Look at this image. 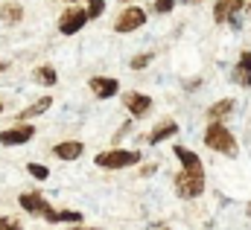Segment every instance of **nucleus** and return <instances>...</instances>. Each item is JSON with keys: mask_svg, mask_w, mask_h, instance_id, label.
Listing matches in <instances>:
<instances>
[{"mask_svg": "<svg viewBox=\"0 0 251 230\" xmlns=\"http://www.w3.org/2000/svg\"><path fill=\"white\" fill-rule=\"evenodd\" d=\"M143 23H146V9H140V6H126V9L120 12V18L114 20V32H120V35L137 32Z\"/></svg>", "mask_w": 251, "mask_h": 230, "instance_id": "5", "label": "nucleus"}, {"mask_svg": "<svg viewBox=\"0 0 251 230\" xmlns=\"http://www.w3.org/2000/svg\"><path fill=\"white\" fill-rule=\"evenodd\" d=\"M175 3H190V6H196V3H202V0H175Z\"/></svg>", "mask_w": 251, "mask_h": 230, "instance_id": "26", "label": "nucleus"}, {"mask_svg": "<svg viewBox=\"0 0 251 230\" xmlns=\"http://www.w3.org/2000/svg\"><path fill=\"white\" fill-rule=\"evenodd\" d=\"M85 12H88V20H94V18H99V15L105 12V0H88V6H85Z\"/></svg>", "mask_w": 251, "mask_h": 230, "instance_id": "22", "label": "nucleus"}, {"mask_svg": "<svg viewBox=\"0 0 251 230\" xmlns=\"http://www.w3.org/2000/svg\"><path fill=\"white\" fill-rule=\"evenodd\" d=\"M18 204H20V210H26L29 216H41V219L53 210L50 201H47L38 190H32V193H20V195H18Z\"/></svg>", "mask_w": 251, "mask_h": 230, "instance_id": "7", "label": "nucleus"}, {"mask_svg": "<svg viewBox=\"0 0 251 230\" xmlns=\"http://www.w3.org/2000/svg\"><path fill=\"white\" fill-rule=\"evenodd\" d=\"M123 105H126V111H129L132 117H143V114L152 111V96H149V93L129 90V93H123Z\"/></svg>", "mask_w": 251, "mask_h": 230, "instance_id": "9", "label": "nucleus"}, {"mask_svg": "<svg viewBox=\"0 0 251 230\" xmlns=\"http://www.w3.org/2000/svg\"><path fill=\"white\" fill-rule=\"evenodd\" d=\"M88 88H91V93H94L97 99H111V96L120 93V82H117L114 76H91Z\"/></svg>", "mask_w": 251, "mask_h": 230, "instance_id": "8", "label": "nucleus"}, {"mask_svg": "<svg viewBox=\"0 0 251 230\" xmlns=\"http://www.w3.org/2000/svg\"><path fill=\"white\" fill-rule=\"evenodd\" d=\"M94 163L99 169H129V166H137L140 163V152L137 149H108V152H99L94 158Z\"/></svg>", "mask_w": 251, "mask_h": 230, "instance_id": "2", "label": "nucleus"}, {"mask_svg": "<svg viewBox=\"0 0 251 230\" xmlns=\"http://www.w3.org/2000/svg\"><path fill=\"white\" fill-rule=\"evenodd\" d=\"M173 187H175V195L178 198H199L205 193V175H193V172H184L181 169L175 175Z\"/></svg>", "mask_w": 251, "mask_h": 230, "instance_id": "3", "label": "nucleus"}, {"mask_svg": "<svg viewBox=\"0 0 251 230\" xmlns=\"http://www.w3.org/2000/svg\"><path fill=\"white\" fill-rule=\"evenodd\" d=\"M82 152H85L82 140H61V143L53 146V155H56L58 160H79Z\"/></svg>", "mask_w": 251, "mask_h": 230, "instance_id": "14", "label": "nucleus"}, {"mask_svg": "<svg viewBox=\"0 0 251 230\" xmlns=\"http://www.w3.org/2000/svg\"><path fill=\"white\" fill-rule=\"evenodd\" d=\"M175 9V0H152V12L158 15H170Z\"/></svg>", "mask_w": 251, "mask_h": 230, "instance_id": "23", "label": "nucleus"}, {"mask_svg": "<svg viewBox=\"0 0 251 230\" xmlns=\"http://www.w3.org/2000/svg\"><path fill=\"white\" fill-rule=\"evenodd\" d=\"M161 230H170V228H161Z\"/></svg>", "mask_w": 251, "mask_h": 230, "instance_id": "33", "label": "nucleus"}, {"mask_svg": "<svg viewBox=\"0 0 251 230\" xmlns=\"http://www.w3.org/2000/svg\"><path fill=\"white\" fill-rule=\"evenodd\" d=\"M173 152H175V158L181 160V169L184 172H193V175H205V163H202V158L193 152V149H187V146H181V143H175L173 146Z\"/></svg>", "mask_w": 251, "mask_h": 230, "instance_id": "10", "label": "nucleus"}, {"mask_svg": "<svg viewBox=\"0 0 251 230\" xmlns=\"http://www.w3.org/2000/svg\"><path fill=\"white\" fill-rule=\"evenodd\" d=\"M231 82L240 88H251V50H243L234 70H231Z\"/></svg>", "mask_w": 251, "mask_h": 230, "instance_id": "11", "label": "nucleus"}, {"mask_svg": "<svg viewBox=\"0 0 251 230\" xmlns=\"http://www.w3.org/2000/svg\"><path fill=\"white\" fill-rule=\"evenodd\" d=\"M50 105H53V96H41V99H35L32 105H26V108L18 114V123H29L32 117H41L44 111H50Z\"/></svg>", "mask_w": 251, "mask_h": 230, "instance_id": "16", "label": "nucleus"}, {"mask_svg": "<svg viewBox=\"0 0 251 230\" xmlns=\"http://www.w3.org/2000/svg\"><path fill=\"white\" fill-rule=\"evenodd\" d=\"M73 230H99V228H82V225H73Z\"/></svg>", "mask_w": 251, "mask_h": 230, "instance_id": "27", "label": "nucleus"}, {"mask_svg": "<svg viewBox=\"0 0 251 230\" xmlns=\"http://www.w3.org/2000/svg\"><path fill=\"white\" fill-rule=\"evenodd\" d=\"M0 18H3L6 23H20V18H23V9H20L18 3H6V6L0 9Z\"/></svg>", "mask_w": 251, "mask_h": 230, "instance_id": "19", "label": "nucleus"}, {"mask_svg": "<svg viewBox=\"0 0 251 230\" xmlns=\"http://www.w3.org/2000/svg\"><path fill=\"white\" fill-rule=\"evenodd\" d=\"M26 172H29L35 181H47V178H50V169H47L44 163H26Z\"/></svg>", "mask_w": 251, "mask_h": 230, "instance_id": "21", "label": "nucleus"}, {"mask_svg": "<svg viewBox=\"0 0 251 230\" xmlns=\"http://www.w3.org/2000/svg\"><path fill=\"white\" fill-rule=\"evenodd\" d=\"M243 6H246V0H213V20L228 23L231 18H237V12Z\"/></svg>", "mask_w": 251, "mask_h": 230, "instance_id": "13", "label": "nucleus"}, {"mask_svg": "<svg viewBox=\"0 0 251 230\" xmlns=\"http://www.w3.org/2000/svg\"><path fill=\"white\" fill-rule=\"evenodd\" d=\"M35 137V125L32 123H18L6 131H0V146H23Z\"/></svg>", "mask_w": 251, "mask_h": 230, "instance_id": "6", "label": "nucleus"}, {"mask_svg": "<svg viewBox=\"0 0 251 230\" xmlns=\"http://www.w3.org/2000/svg\"><path fill=\"white\" fill-rule=\"evenodd\" d=\"M123 3H129V6H132V0H123Z\"/></svg>", "mask_w": 251, "mask_h": 230, "instance_id": "30", "label": "nucleus"}, {"mask_svg": "<svg viewBox=\"0 0 251 230\" xmlns=\"http://www.w3.org/2000/svg\"><path fill=\"white\" fill-rule=\"evenodd\" d=\"M249 216H251V204H249Z\"/></svg>", "mask_w": 251, "mask_h": 230, "instance_id": "31", "label": "nucleus"}, {"mask_svg": "<svg viewBox=\"0 0 251 230\" xmlns=\"http://www.w3.org/2000/svg\"><path fill=\"white\" fill-rule=\"evenodd\" d=\"M3 70H9V64H6V61H0V73H3Z\"/></svg>", "mask_w": 251, "mask_h": 230, "instance_id": "28", "label": "nucleus"}, {"mask_svg": "<svg viewBox=\"0 0 251 230\" xmlns=\"http://www.w3.org/2000/svg\"><path fill=\"white\" fill-rule=\"evenodd\" d=\"M152 58H155V53H140V55H135V58L129 61V67H132V70H143V67L152 64Z\"/></svg>", "mask_w": 251, "mask_h": 230, "instance_id": "20", "label": "nucleus"}, {"mask_svg": "<svg viewBox=\"0 0 251 230\" xmlns=\"http://www.w3.org/2000/svg\"><path fill=\"white\" fill-rule=\"evenodd\" d=\"M175 134H178V123H175V120H170V117H164V120L149 131L146 143H149V146H161L164 140H170V137H175Z\"/></svg>", "mask_w": 251, "mask_h": 230, "instance_id": "12", "label": "nucleus"}, {"mask_svg": "<svg viewBox=\"0 0 251 230\" xmlns=\"http://www.w3.org/2000/svg\"><path fill=\"white\" fill-rule=\"evenodd\" d=\"M32 79H35L38 85H44V88H53V85L58 82V73H56V67L41 64V67H35V70H32Z\"/></svg>", "mask_w": 251, "mask_h": 230, "instance_id": "18", "label": "nucleus"}, {"mask_svg": "<svg viewBox=\"0 0 251 230\" xmlns=\"http://www.w3.org/2000/svg\"><path fill=\"white\" fill-rule=\"evenodd\" d=\"M0 111H3V102H0Z\"/></svg>", "mask_w": 251, "mask_h": 230, "instance_id": "32", "label": "nucleus"}, {"mask_svg": "<svg viewBox=\"0 0 251 230\" xmlns=\"http://www.w3.org/2000/svg\"><path fill=\"white\" fill-rule=\"evenodd\" d=\"M249 12H251V6H249Z\"/></svg>", "mask_w": 251, "mask_h": 230, "instance_id": "34", "label": "nucleus"}, {"mask_svg": "<svg viewBox=\"0 0 251 230\" xmlns=\"http://www.w3.org/2000/svg\"><path fill=\"white\" fill-rule=\"evenodd\" d=\"M50 225H58V222H67V225H82V213L79 210H50L44 216Z\"/></svg>", "mask_w": 251, "mask_h": 230, "instance_id": "17", "label": "nucleus"}, {"mask_svg": "<svg viewBox=\"0 0 251 230\" xmlns=\"http://www.w3.org/2000/svg\"><path fill=\"white\" fill-rule=\"evenodd\" d=\"M0 230H23V228H20L18 219H6V216H0Z\"/></svg>", "mask_w": 251, "mask_h": 230, "instance_id": "24", "label": "nucleus"}, {"mask_svg": "<svg viewBox=\"0 0 251 230\" xmlns=\"http://www.w3.org/2000/svg\"><path fill=\"white\" fill-rule=\"evenodd\" d=\"M85 23H88L85 6H67V9L58 15V32H61V35H76L79 29H85Z\"/></svg>", "mask_w": 251, "mask_h": 230, "instance_id": "4", "label": "nucleus"}, {"mask_svg": "<svg viewBox=\"0 0 251 230\" xmlns=\"http://www.w3.org/2000/svg\"><path fill=\"white\" fill-rule=\"evenodd\" d=\"M155 169H158V163H146V166H140V175L149 178V175H155Z\"/></svg>", "mask_w": 251, "mask_h": 230, "instance_id": "25", "label": "nucleus"}, {"mask_svg": "<svg viewBox=\"0 0 251 230\" xmlns=\"http://www.w3.org/2000/svg\"><path fill=\"white\" fill-rule=\"evenodd\" d=\"M61 3H67V6H76V0H61Z\"/></svg>", "mask_w": 251, "mask_h": 230, "instance_id": "29", "label": "nucleus"}, {"mask_svg": "<svg viewBox=\"0 0 251 230\" xmlns=\"http://www.w3.org/2000/svg\"><path fill=\"white\" fill-rule=\"evenodd\" d=\"M231 114H234V99H219V102H213V105L205 111L208 123H225Z\"/></svg>", "mask_w": 251, "mask_h": 230, "instance_id": "15", "label": "nucleus"}, {"mask_svg": "<svg viewBox=\"0 0 251 230\" xmlns=\"http://www.w3.org/2000/svg\"><path fill=\"white\" fill-rule=\"evenodd\" d=\"M205 146L219 155H237V137L225 123H208L205 128Z\"/></svg>", "mask_w": 251, "mask_h": 230, "instance_id": "1", "label": "nucleus"}]
</instances>
